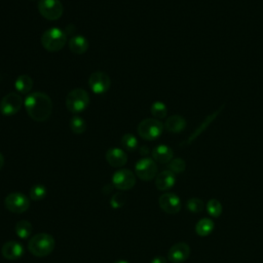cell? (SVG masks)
<instances>
[{
    "label": "cell",
    "mask_w": 263,
    "mask_h": 263,
    "mask_svg": "<svg viewBox=\"0 0 263 263\" xmlns=\"http://www.w3.org/2000/svg\"><path fill=\"white\" fill-rule=\"evenodd\" d=\"M4 206L11 213L21 214L30 208V199L21 192H12L4 198Z\"/></svg>",
    "instance_id": "cell-7"
},
{
    "label": "cell",
    "mask_w": 263,
    "mask_h": 263,
    "mask_svg": "<svg viewBox=\"0 0 263 263\" xmlns=\"http://www.w3.org/2000/svg\"><path fill=\"white\" fill-rule=\"evenodd\" d=\"M190 253L191 250L189 245L181 241L173 245L170 248L167 252V258L172 263H183L189 258Z\"/></svg>",
    "instance_id": "cell-13"
},
{
    "label": "cell",
    "mask_w": 263,
    "mask_h": 263,
    "mask_svg": "<svg viewBox=\"0 0 263 263\" xmlns=\"http://www.w3.org/2000/svg\"><path fill=\"white\" fill-rule=\"evenodd\" d=\"M88 85L92 92L102 95L110 88L111 79L107 73L103 71H95L88 78Z\"/></svg>",
    "instance_id": "cell-10"
},
{
    "label": "cell",
    "mask_w": 263,
    "mask_h": 263,
    "mask_svg": "<svg viewBox=\"0 0 263 263\" xmlns=\"http://www.w3.org/2000/svg\"><path fill=\"white\" fill-rule=\"evenodd\" d=\"M15 230V234L22 238V239H26L28 237L31 236L32 231H33V226L29 221L26 220H21L15 224L14 227Z\"/></svg>",
    "instance_id": "cell-23"
},
{
    "label": "cell",
    "mask_w": 263,
    "mask_h": 263,
    "mask_svg": "<svg viewBox=\"0 0 263 263\" xmlns=\"http://www.w3.org/2000/svg\"><path fill=\"white\" fill-rule=\"evenodd\" d=\"M24 105L28 115L35 121H45L51 115L52 102L44 92L36 91L28 95Z\"/></svg>",
    "instance_id": "cell-1"
},
{
    "label": "cell",
    "mask_w": 263,
    "mask_h": 263,
    "mask_svg": "<svg viewBox=\"0 0 263 263\" xmlns=\"http://www.w3.org/2000/svg\"><path fill=\"white\" fill-rule=\"evenodd\" d=\"M54 246L55 241L53 236L45 232L35 234L29 239L28 242V249L30 253L33 256L39 258L48 256L54 250Z\"/></svg>",
    "instance_id": "cell-2"
},
{
    "label": "cell",
    "mask_w": 263,
    "mask_h": 263,
    "mask_svg": "<svg viewBox=\"0 0 263 263\" xmlns=\"http://www.w3.org/2000/svg\"><path fill=\"white\" fill-rule=\"evenodd\" d=\"M106 160L113 167H122L127 161V155L121 148L113 147L106 152Z\"/></svg>",
    "instance_id": "cell-15"
},
{
    "label": "cell",
    "mask_w": 263,
    "mask_h": 263,
    "mask_svg": "<svg viewBox=\"0 0 263 263\" xmlns=\"http://www.w3.org/2000/svg\"><path fill=\"white\" fill-rule=\"evenodd\" d=\"M186 209L193 213V214H198V213H201L204 209V202L200 199V198H197V197H192L190 199L187 200L186 202Z\"/></svg>",
    "instance_id": "cell-29"
},
{
    "label": "cell",
    "mask_w": 263,
    "mask_h": 263,
    "mask_svg": "<svg viewBox=\"0 0 263 263\" xmlns=\"http://www.w3.org/2000/svg\"><path fill=\"white\" fill-rule=\"evenodd\" d=\"M150 111H151V114L156 119H163L167 114V108H166L165 104L161 101H155L151 105Z\"/></svg>",
    "instance_id": "cell-24"
},
{
    "label": "cell",
    "mask_w": 263,
    "mask_h": 263,
    "mask_svg": "<svg viewBox=\"0 0 263 263\" xmlns=\"http://www.w3.org/2000/svg\"><path fill=\"white\" fill-rule=\"evenodd\" d=\"M167 167L171 172H173L175 175L176 174H181L185 171L186 168V162L184 161V159L182 158H173L168 164H167Z\"/></svg>",
    "instance_id": "cell-30"
},
{
    "label": "cell",
    "mask_w": 263,
    "mask_h": 263,
    "mask_svg": "<svg viewBox=\"0 0 263 263\" xmlns=\"http://www.w3.org/2000/svg\"><path fill=\"white\" fill-rule=\"evenodd\" d=\"M205 209H206L208 214H209L211 217H213V218H218V217H220L221 214H222V211H223V208H222L221 202H220L218 199H216V198L210 199V200L206 202Z\"/></svg>",
    "instance_id": "cell-25"
},
{
    "label": "cell",
    "mask_w": 263,
    "mask_h": 263,
    "mask_svg": "<svg viewBox=\"0 0 263 263\" xmlns=\"http://www.w3.org/2000/svg\"><path fill=\"white\" fill-rule=\"evenodd\" d=\"M14 86H15V89L20 93H23V95L28 93L33 87V79L29 75H26V74L20 75L15 79Z\"/></svg>",
    "instance_id": "cell-21"
},
{
    "label": "cell",
    "mask_w": 263,
    "mask_h": 263,
    "mask_svg": "<svg viewBox=\"0 0 263 263\" xmlns=\"http://www.w3.org/2000/svg\"><path fill=\"white\" fill-rule=\"evenodd\" d=\"M126 199H125V196L122 194V193H116L114 194L111 199H110V204L112 208H115V209H118V208H121L124 203H125Z\"/></svg>",
    "instance_id": "cell-31"
},
{
    "label": "cell",
    "mask_w": 263,
    "mask_h": 263,
    "mask_svg": "<svg viewBox=\"0 0 263 263\" xmlns=\"http://www.w3.org/2000/svg\"><path fill=\"white\" fill-rule=\"evenodd\" d=\"M37 7L39 13L48 21L59 20L64 12V7L60 0H39Z\"/></svg>",
    "instance_id": "cell-6"
},
{
    "label": "cell",
    "mask_w": 263,
    "mask_h": 263,
    "mask_svg": "<svg viewBox=\"0 0 263 263\" xmlns=\"http://www.w3.org/2000/svg\"><path fill=\"white\" fill-rule=\"evenodd\" d=\"M215 228V224L210 218L200 219L195 225V232L199 236H208Z\"/></svg>",
    "instance_id": "cell-22"
},
{
    "label": "cell",
    "mask_w": 263,
    "mask_h": 263,
    "mask_svg": "<svg viewBox=\"0 0 263 263\" xmlns=\"http://www.w3.org/2000/svg\"><path fill=\"white\" fill-rule=\"evenodd\" d=\"M23 105L21 95L16 92H9L5 95L0 101V112L3 115L10 116L20 111Z\"/></svg>",
    "instance_id": "cell-11"
},
{
    "label": "cell",
    "mask_w": 263,
    "mask_h": 263,
    "mask_svg": "<svg viewBox=\"0 0 263 263\" xmlns=\"http://www.w3.org/2000/svg\"><path fill=\"white\" fill-rule=\"evenodd\" d=\"M150 263H166V259L162 256H156L151 260Z\"/></svg>",
    "instance_id": "cell-32"
},
{
    "label": "cell",
    "mask_w": 263,
    "mask_h": 263,
    "mask_svg": "<svg viewBox=\"0 0 263 263\" xmlns=\"http://www.w3.org/2000/svg\"><path fill=\"white\" fill-rule=\"evenodd\" d=\"M176 183V175L170 170L158 173L155 177V187L159 191H167Z\"/></svg>",
    "instance_id": "cell-16"
},
{
    "label": "cell",
    "mask_w": 263,
    "mask_h": 263,
    "mask_svg": "<svg viewBox=\"0 0 263 263\" xmlns=\"http://www.w3.org/2000/svg\"><path fill=\"white\" fill-rule=\"evenodd\" d=\"M69 48L75 54H82L88 48V41L83 35L72 36L69 40Z\"/></svg>",
    "instance_id": "cell-18"
},
{
    "label": "cell",
    "mask_w": 263,
    "mask_h": 263,
    "mask_svg": "<svg viewBox=\"0 0 263 263\" xmlns=\"http://www.w3.org/2000/svg\"><path fill=\"white\" fill-rule=\"evenodd\" d=\"M174 156V151L167 145H158L152 150V157L154 161L159 163H168Z\"/></svg>",
    "instance_id": "cell-17"
},
{
    "label": "cell",
    "mask_w": 263,
    "mask_h": 263,
    "mask_svg": "<svg viewBox=\"0 0 263 263\" xmlns=\"http://www.w3.org/2000/svg\"><path fill=\"white\" fill-rule=\"evenodd\" d=\"M158 204L160 209L170 215H175L180 212L182 208V201L180 197L172 192H165L158 198Z\"/></svg>",
    "instance_id": "cell-12"
},
{
    "label": "cell",
    "mask_w": 263,
    "mask_h": 263,
    "mask_svg": "<svg viewBox=\"0 0 263 263\" xmlns=\"http://www.w3.org/2000/svg\"><path fill=\"white\" fill-rule=\"evenodd\" d=\"M67 42V34L58 27H52L45 30L41 36L42 46L50 52L61 50Z\"/></svg>",
    "instance_id": "cell-3"
},
{
    "label": "cell",
    "mask_w": 263,
    "mask_h": 263,
    "mask_svg": "<svg viewBox=\"0 0 263 263\" xmlns=\"http://www.w3.org/2000/svg\"><path fill=\"white\" fill-rule=\"evenodd\" d=\"M70 129L76 134V135H81L86 130V123L84 119L80 116H73L70 120Z\"/></svg>",
    "instance_id": "cell-26"
},
{
    "label": "cell",
    "mask_w": 263,
    "mask_h": 263,
    "mask_svg": "<svg viewBox=\"0 0 263 263\" xmlns=\"http://www.w3.org/2000/svg\"><path fill=\"white\" fill-rule=\"evenodd\" d=\"M3 165H4V156L0 152V170L3 167Z\"/></svg>",
    "instance_id": "cell-34"
},
{
    "label": "cell",
    "mask_w": 263,
    "mask_h": 263,
    "mask_svg": "<svg viewBox=\"0 0 263 263\" xmlns=\"http://www.w3.org/2000/svg\"><path fill=\"white\" fill-rule=\"evenodd\" d=\"M164 128L163 123L156 118H145L138 125L139 136L147 141H153L162 134Z\"/></svg>",
    "instance_id": "cell-4"
},
{
    "label": "cell",
    "mask_w": 263,
    "mask_h": 263,
    "mask_svg": "<svg viewBox=\"0 0 263 263\" xmlns=\"http://www.w3.org/2000/svg\"><path fill=\"white\" fill-rule=\"evenodd\" d=\"M24 247L16 240L6 241L1 248L2 256L7 260H16L24 255Z\"/></svg>",
    "instance_id": "cell-14"
},
{
    "label": "cell",
    "mask_w": 263,
    "mask_h": 263,
    "mask_svg": "<svg viewBox=\"0 0 263 263\" xmlns=\"http://www.w3.org/2000/svg\"><path fill=\"white\" fill-rule=\"evenodd\" d=\"M120 143L127 151H135L138 148V139L133 134H124L121 137Z\"/></svg>",
    "instance_id": "cell-27"
},
{
    "label": "cell",
    "mask_w": 263,
    "mask_h": 263,
    "mask_svg": "<svg viewBox=\"0 0 263 263\" xmlns=\"http://www.w3.org/2000/svg\"><path fill=\"white\" fill-rule=\"evenodd\" d=\"M112 184L116 189L121 191L130 190L136 184V176L130 170L120 168L113 174Z\"/></svg>",
    "instance_id": "cell-9"
},
{
    "label": "cell",
    "mask_w": 263,
    "mask_h": 263,
    "mask_svg": "<svg viewBox=\"0 0 263 263\" xmlns=\"http://www.w3.org/2000/svg\"><path fill=\"white\" fill-rule=\"evenodd\" d=\"M222 108H223V107H220L217 111H215L214 113L210 114L209 116H206V117L203 119V121L200 123V125H199V126L192 133V135L189 137L188 143L194 141L200 134H202V133L208 128V126H210V124H211V123L213 122V120H215V118L218 116V114L220 113V111L222 110Z\"/></svg>",
    "instance_id": "cell-20"
},
{
    "label": "cell",
    "mask_w": 263,
    "mask_h": 263,
    "mask_svg": "<svg viewBox=\"0 0 263 263\" xmlns=\"http://www.w3.org/2000/svg\"><path fill=\"white\" fill-rule=\"evenodd\" d=\"M29 196L32 200H42L46 196V187L42 184L34 185L29 192Z\"/></svg>",
    "instance_id": "cell-28"
},
{
    "label": "cell",
    "mask_w": 263,
    "mask_h": 263,
    "mask_svg": "<svg viewBox=\"0 0 263 263\" xmlns=\"http://www.w3.org/2000/svg\"><path fill=\"white\" fill-rule=\"evenodd\" d=\"M136 176L145 182L153 180L157 175V165L154 159L149 157L141 158L135 164Z\"/></svg>",
    "instance_id": "cell-8"
},
{
    "label": "cell",
    "mask_w": 263,
    "mask_h": 263,
    "mask_svg": "<svg viewBox=\"0 0 263 263\" xmlns=\"http://www.w3.org/2000/svg\"><path fill=\"white\" fill-rule=\"evenodd\" d=\"M148 152H149L148 147L143 146V147H141V148H140V153H141V154H148Z\"/></svg>",
    "instance_id": "cell-33"
},
{
    "label": "cell",
    "mask_w": 263,
    "mask_h": 263,
    "mask_svg": "<svg viewBox=\"0 0 263 263\" xmlns=\"http://www.w3.org/2000/svg\"><path fill=\"white\" fill-rule=\"evenodd\" d=\"M164 128L171 133H180L186 127V120L183 116L172 115L164 122Z\"/></svg>",
    "instance_id": "cell-19"
},
{
    "label": "cell",
    "mask_w": 263,
    "mask_h": 263,
    "mask_svg": "<svg viewBox=\"0 0 263 263\" xmlns=\"http://www.w3.org/2000/svg\"><path fill=\"white\" fill-rule=\"evenodd\" d=\"M114 263H129V262L126 261V260H117V261H115Z\"/></svg>",
    "instance_id": "cell-35"
},
{
    "label": "cell",
    "mask_w": 263,
    "mask_h": 263,
    "mask_svg": "<svg viewBox=\"0 0 263 263\" xmlns=\"http://www.w3.org/2000/svg\"><path fill=\"white\" fill-rule=\"evenodd\" d=\"M89 104V96L83 88L72 89L66 98L67 109L72 113L82 112Z\"/></svg>",
    "instance_id": "cell-5"
}]
</instances>
